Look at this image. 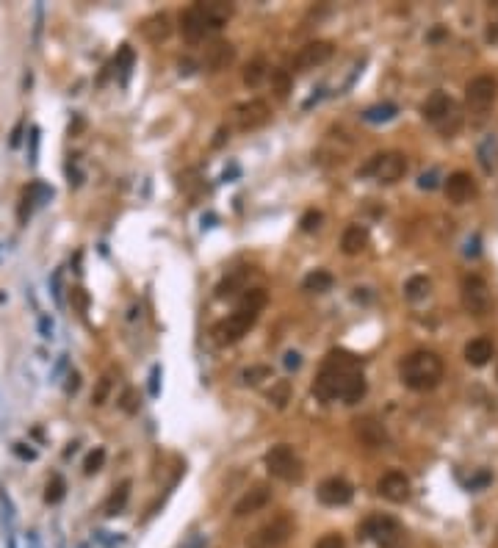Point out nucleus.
Listing matches in <instances>:
<instances>
[{
    "label": "nucleus",
    "mask_w": 498,
    "mask_h": 548,
    "mask_svg": "<svg viewBox=\"0 0 498 548\" xmlns=\"http://www.w3.org/2000/svg\"><path fill=\"white\" fill-rule=\"evenodd\" d=\"M421 114H423V120H426V122L438 125V127H440V133L446 130L448 120H451V122H462V117L457 114L454 100L448 98L446 92H432V95L426 98V102L421 105Z\"/></svg>",
    "instance_id": "9d476101"
},
{
    "label": "nucleus",
    "mask_w": 498,
    "mask_h": 548,
    "mask_svg": "<svg viewBox=\"0 0 498 548\" xmlns=\"http://www.w3.org/2000/svg\"><path fill=\"white\" fill-rule=\"evenodd\" d=\"M363 534L371 537L374 543H379L382 548H401L404 543V529L396 518L391 515H374L363 523Z\"/></svg>",
    "instance_id": "6e6552de"
},
{
    "label": "nucleus",
    "mask_w": 498,
    "mask_h": 548,
    "mask_svg": "<svg viewBox=\"0 0 498 548\" xmlns=\"http://www.w3.org/2000/svg\"><path fill=\"white\" fill-rule=\"evenodd\" d=\"M498 95V80L493 75H476L471 83L465 86V100L471 105V111L476 114H484L493 102H496Z\"/></svg>",
    "instance_id": "9b49d317"
},
{
    "label": "nucleus",
    "mask_w": 498,
    "mask_h": 548,
    "mask_svg": "<svg viewBox=\"0 0 498 548\" xmlns=\"http://www.w3.org/2000/svg\"><path fill=\"white\" fill-rule=\"evenodd\" d=\"M418 186H421V189H435V186H438V169L423 172L421 177H418Z\"/></svg>",
    "instance_id": "ea45409f"
},
{
    "label": "nucleus",
    "mask_w": 498,
    "mask_h": 548,
    "mask_svg": "<svg viewBox=\"0 0 498 548\" xmlns=\"http://www.w3.org/2000/svg\"><path fill=\"white\" fill-rule=\"evenodd\" d=\"M440 379H443V360L429 349L410 352L401 360V382L410 391H432L440 385Z\"/></svg>",
    "instance_id": "7ed1b4c3"
},
{
    "label": "nucleus",
    "mask_w": 498,
    "mask_h": 548,
    "mask_svg": "<svg viewBox=\"0 0 498 548\" xmlns=\"http://www.w3.org/2000/svg\"><path fill=\"white\" fill-rule=\"evenodd\" d=\"M224 136H227V130L222 127V130L216 133V139H213V147H222V144H224Z\"/></svg>",
    "instance_id": "09e8293b"
},
{
    "label": "nucleus",
    "mask_w": 498,
    "mask_h": 548,
    "mask_svg": "<svg viewBox=\"0 0 498 548\" xmlns=\"http://www.w3.org/2000/svg\"><path fill=\"white\" fill-rule=\"evenodd\" d=\"M366 391H369V382L363 376L360 357L341 352V349L329 352L316 382H313L316 399H322V401L344 399V404H357V401H363Z\"/></svg>",
    "instance_id": "f257e3e1"
},
{
    "label": "nucleus",
    "mask_w": 498,
    "mask_h": 548,
    "mask_svg": "<svg viewBox=\"0 0 498 548\" xmlns=\"http://www.w3.org/2000/svg\"><path fill=\"white\" fill-rule=\"evenodd\" d=\"M272 376V369L269 366H252V369H247V372L241 374V379L247 382V385H258L260 379H269Z\"/></svg>",
    "instance_id": "72a5a7b5"
},
{
    "label": "nucleus",
    "mask_w": 498,
    "mask_h": 548,
    "mask_svg": "<svg viewBox=\"0 0 498 548\" xmlns=\"http://www.w3.org/2000/svg\"><path fill=\"white\" fill-rule=\"evenodd\" d=\"M376 493L382 498H388V501H393V504H404V501L410 498V479H407V473L401 471L382 473L379 482H376Z\"/></svg>",
    "instance_id": "4468645a"
},
{
    "label": "nucleus",
    "mask_w": 498,
    "mask_h": 548,
    "mask_svg": "<svg viewBox=\"0 0 498 548\" xmlns=\"http://www.w3.org/2000/svg\"><path fill=\"white\" fill-rule=\"evenodd\" d=\"M230 17H233V6L230 3H197V6L183 11L180 31H183V36L189 42H202L205 36L222 31Z\"/></svg>",
    "instance_id": "f03ea898"
},
{
    "label": "nucleus",
    "mask_w": 498,
    "mask_h": 548,
    "mask_svg": "<svg viewBox=\"0 0 498 548\" xmlns=\"http://www.w3.org/2000/svg\"><path fill=\"white\" fill-rule=\"evenodd\" d=\"M487 482H490V476H487V473H482V476H476V479H471V482H468V490H476V488H484Z\"/></svg>",
    "instance_id": "de8ad7c7"
},
{
    "label": "nucleus",
    "mask_w": 498,
    "mask_h": 548,
    "mask_svg": "<svg viewBox=\"0 0 498 548\" xmlns=\"http://www.w3.org/2000/svg\"><path fill=\"white\" fill-rule=\"evenodd\" d=\"M169 17L166 14H158V17H152V20H147V25H144V36H147L149 42H161V39H166L169 36Z\"/></svg>",
    "instance_id": "c85d7f7f"
},
{
    "label": "nucleus",
    "mask_w": 498,
    "mask_h": 548,
    "mask_svg": "<svg viewBox=\"0 0 498 548\" xmlns=\"http://www.w3.org/2000/svg\"><path fill=\"white\" fill-rule=\"evenodd\" d=\"M354 432H357V438H360V443L369 448H379V446H388V432H385V426L371 418V416H366V418H357L354 421Z\"/></svg>",
    "instance_id": "f3484780"
},
{
    "label": "nucleus",
    "mask_w": 498,
    "mask_h": 548,
    "mask_svg": "<svg viewBox=\"0 0 498 548\" xmlns=\"http://www.w3.org/2000/svg\"><path fill=\"white\" fill-rule=\"evenodd\" d=\"M493 341L490 338H473L468 341V347H465V360L471 363L473 369H482V366H487L490 360H493Z\"/></svg>",
    "instance_id": "aec40b11"
},
{
    "label": "nucleus",
    "mask_w": 498,
    "mask_h": 548,
    "mask_svg": "<svg viewBox=\"0 0 498 548\" xmlns=\"http://www.w3.org/2000/svg\"><path fill=\"white\" fill-rule=\"evenodd\" d=\"M396 114H398V108L393 105V102H379V105H371V108H366L360 117H363L366 122H391Z\"/></svg>",
    "instance_id": "bb28decb"
},
{
    "label": "nucleus",
    "mask_w": 498,
    "mask_h": 548,
    "mask_svg": "<svg viewBox=\"0 0 498 548\" xmlns=\"http://www.w3.org/2000/svg\"><path fill=\"white\" fill-rule=\"evenodd\" d=\"M78 388H80V374L73 372L67 376V394H78Z\"/></svg>",
    "instance_id": "37998d69"
},
{
    "label": "nucleus",
    "mask_w": 498,
    "mask_h": 548,
    "mask_svg": "<svg viewBox=\"0 0 498 548\" xmlns=\"http://www.w3.org/2000/svg\"><path fill=\"white\" fill-rule=\"evenodd\" d=\"M299 366H302V354H299V352H285V369H294V372H297Z\"/></svg>",
    "instance_id": "79ce46f5"
},
{
    "label": "nucleus",
    "mask_w": 498,
    "mask_h": 548,
    "mask_svg": "<svg viewBox=\"0 0 498 548\" xmlns=\"http://www.w3.org/2000/svg\"><path fill=\"white\" fill-rule=\"evenodd\" d=\"M291 534H294V518L282 512L263 526H258L247 537V548H280L291 540Z\"/></svg>",
    "instance_id": "20e7f679"
},
{
    "label": "nucleus",
    "mask_w": 498,
    "mask_h": 548,
    "mask_svg": "<svg viewBox=\"0 0 498 548\" xmlns=\"http://www.w3.org/2000/svg\"><path fill=\"white\" fill-rule=\"evenodd\" d=\"M36 147H39V130H31V164H36Z\"/></svg>",
    "instance_id": "a18cd8bd"
},
{
    "label": "nucleus",
    "mask_w": 498,
    "mask_h": 548,
    "mask_svg": "<svg viewBox=\"0 0 498 548\" xmlns=\"http://www.w3.org/2000/svg\"><path fill=\"white\" fill-rule=\"evenodd\" d=\"M266 302H269V294L263 291V288H247L244 291V297L238 299V307L235 310H241V313H260L263 307H266Z\"/></svg>",
    "instance_id": "4be33fe9"
},
{
    "label": "nucleus",
    "mask_w": 498,
    "mask_h": 548,
    "mask_svg": "<svg viewBox=\"0 0 498 548\" xmlns=\"http://www.w3.org/2000/svg\"><path fill=\"white\" fill-rule=\"evenodd\" d=\"M102 463H105V448H95V451H89V457L83 460V473L86 476H95V473L102 468Z\"/></svg>",
    "instance_id": "473e14b6"
},
{
    "label": "nucleus",
    "mask_w": 498,
    "mask_h": 548,
    "mask_svg": "<svg viewBox=\"0 0 498 548\" xmlns=\"http://www.w3.org/2000/svg\"><path fill=\"white\" fill-rule=\"evenodd\" d=\"M446 197L451 202H457V205H462V202H468L471 197H476V183H473V177L468 172H454L446 177Z\"/></svg>",
    "instance_id": "a211bd4d"
},
{
    "label": "nucleus",
    "mask_w": 498,
    "mask_h": 548,
    "mask_svg": "<svg viewBox=\"0 0 498 548\" xmlns=\"http://www.w3.org/2000/svg\"><path fill=\"white\" fill-rule=\"evenodd\" d=\"M108 394H111V376H100V379H97V388H95V394H92V404H95V407L105 404Z\"/></svg>",
    "instance_id": "f704fd0d"
},
{
    "label": "nucleus",
    "mask_w": 498,
    "mask_h": 548,
    "mask_svg": "<svg viewBox=\"0 0 498 548\" xmlns=\"http://www.w3.org/2000/svg\"><path fill=\"white\" fill-rule=\"evenodd\" d=\"M14 451H17L23 460H36V451H33V448H25V443H14Z\"/></svg>",
    "instance_id": "c03bdc74"
},
{
    "label": "nucleus",
    "mask_w": 498,
    "mask_h": 548,
    "mask_svg": "<svg viewBox=\"0 0 498 548\" xmlns=\"http://www.w3.org/2000/svg\"><path fill=\"white\" fill-rule=\"evenodd\" d=\"M462 307H465L471 316H476V319L487 316L490 307H493L490 285H487L479 274H468V277L462 280Z\"/></svg>",
    "instance_id": "0eeeda50"
},
{
    "label": "nucleus",
    "mask_w": 498,
    "mask_h": 548,
    "mask_svg": "<svg viewBox=\"0 0 498 548\" xmlns=\"http://www.w3.org/2000/svg\"><path fill=\"white\" fill-rule=\"evenodd\" d=\"M335 53V45L327 42V39H319V42H307L304 48H299V53L294 56V73H304V70H316L327 64Z\"/></svg>",
    "instance_id": "f8f14e48"
},
{
    "label": "nucleus",
    "mask_w": 498,
    "mask_h": 548,
    "mask_svg": "<svg viewBox=\"0 0 498 548\" xmlns=\"http://www.w3.org/2000/svg\"><path fill=\"white\" fill-rule=\"evenodd\" d=\"M366 247H369V230L360 224H349L344 230V238H341L344 255H360Z\"/></svg>",
    "instance_id": "412c9836"
},
{
    "label": "nucleus",
    "mask_w": 498,
    "mask_h": 548,
    "mask_svg": "<svg viewBox=\"0 0 498 548\" xmlns=\"http://www.w3.org/2000/svg\"><path fill=\"white\" fill-rule=\"evenodd\" d=\"M64 496H67V482L61 476H53L48 482V490H45V501L48 504H58Z\"/></svg>",
    "instance_id": "2f4dec72"
},
{
    "label": "nucleus",
    "mask_w": 498,
    "mask_h": 548,
    "mask_svg": "<svg viewBox=\"0 0 498 548\" xmlns=\"http://www.w3.org/2000/svg\"><path fill=\"white\" fill-rule=\"evenodd\" d=\"M272 120V108L266 100H249L238 108V127L241 130H258Z\"/></svg>",
    "instance_id": "dca6fc26"
},
{
    "label": "nucleus",
    "mask_w": 498,
    "mask_h": 548,
    "mask_svg": "<svg viewBox=\"0 0 498 548\" xmlns=\"http://www.w3.org/2000/svg\"><path fill=\"white\" fill-rule=\"evenodd\" d=\"M263 463H266V471L272 473L274 479H282V482H302V476H304L302 460L294 454V448L285 446V443L269 448Z\"/></svg>",
    "instance_id": "39448f33"
},
{
    "label": "nucleus",
    "mask_w": 498,
    "mask_h": 548,
    "mask_svg": "<svg viewBox=\"0 0 498 548\" xmlns=\"http://www.w3.org/2000/svg\"><path fill=\"white\" fill-rule=\"evenodd\" d=\"M158 379H161V366H152V374H149V396H158Z\"/></svg>",
    "instance_id": "a19ab883"
},
{
    "label": "nucleus",
    "mask_w": 498,
    "mask_h": 548,
    "mask_svg": "<svg viewBox=\"0 0 498 548\" xmlns=\"http://www.w3.org/2000/svg\"><path fill=\"white\" fill-rule=\"evenodd\" d=\"M272 504V488L269 485H255V488H249L244 496L235 501V518H247V515H255V512H260L263 507H269Z\"/></svg>",
    "instance_id": "2eb2a0df"
},
{
    "label": "nucleus",
    "mask_w": 498,
    "mask_h": 548,
    "mask_svg": "<svg viewBox=\"0 0 498 548\" xmlns=\"http://www.w3.org/2000/svg\"><path fill=\"white\" fill-rule=\"evenodd\" d=\"M133 50H130V45H122V50H120V56H117V70H120V83H127V78H130V70H133Z\"/></svg>",
    "instance_id": "7c9ffc66"
},
{
    "label": "nucleus",
    "mask_w": 498,
    "mask_h": 548,
    "mask_svg": "<svg viewBox=\"0 0 498 548\" xmlns=\"http://www.w3.org/2000/svg\"><path fill=\"white\" fill-rule=\"evenodd\" d=\"M73 302H75V307H78L80 313H86V307H89V297H86V291H83V288H73Z\"/></svg>",
    "instance_id": "58836bf2"
},
{
    "label": "nucleus",
    "mask_w": 498,
    "mask_h": 548,
    "mask_svg": "<svg viewBox=\"0 0 498 548\" xmlns=\"http://www.w3.org/2000/svg\"><path fill=\"white\" fill-rule=\"evenodd\" d=\"M130 479H124V482H120V488H114V493H111V498L105 501V515H120L124 510V504H127V498H130Z\"/></svg>",
    "instance_id": "b1692460"
},
{
    "label": "nucleus",
    "mask_w": 498,
    "mask_h": 548,
    "mask_svg": "<svg viewBox=\"0 0 498 548\" xmlns=\"http://www.w3.org/2000/svg\"><path fill=\"white\" fill-rule=\"evenodd\" d=\"M266 78H269V70H266L263 58H255V61H249L247 67H244V83H247L249 89H258Z\"/></svg>",
    "instance_id": "cd10ccee"
},
{
    "label": "nucleus",
    "mask_w": 498,
    "mask_h": 548,
    "mask_svg": "<svg viewBox=\"0 0 498 548\" xmlns=\"http://www.w3.org/2000/svg\"><path fill=\"white\" fill-rule=\"evenodd\" d=\"M269 78H272V89L277 92V98H288V92H291V73L288 70H272Z\"/></svg>",
    "instance_id": "c756f323"
},
{
    "label": "nucleus",
    "mask_w": 498,
    "mask_h": 548,
    "mask_svg": "<svg viewBox=\"0 0 498 548\" xmlns=\"http://www.w3.org/2000/svg\"><path fill=\"white\" fill-rule=\"evenodd\" d=\"M332 285H335V277L329 272H324V269H316V272H310L302 280V288L310 291V294H324V291H329Z\"/></svg>",
    "instance_id": "5701e85b"
},
{
    "label": "nucleus",
    "mask_w": 498,
    "mask_h": 548,
    "mask_svg": "<svg viewBox=\"0 0 498 548\" xmlns=\"http://www.w3.org/2000/svg\"><path fill=\"white\" fill-rule=\"evenodd\" d=\"M404 172H407V158L396 149L376 152V155H371V161L360 169L363 177H374L376 183H396V180L404 177Z\"/></svg>",
    "instance_id": "423d86ee"
},
{
    "label": "nucleus",
    "mask_w": 498,
    "mask_h": 548,
    "mask_svg": "<svg viewBox=\"0 0 498 548\" xmlns=\"http://www.w3.org/2000/svg\"><path fill=\"white\" fill-rule=\"evenodd\" d=\"M294 396V385H291V379H277L272 385V391H269V401H272L277 410H285L288 407V401Z\"/></svg>",
    "instance_id": "a878e982"
},
{
    "label": "nucleus",
    "mask_w": 498,
    "mask_h": 548,
    "mask_svg": "<svg viewBox=\"0 0 498 548\" xmlns=\"http://www.w3.org/2000/svg\"><path fill=\"white\" fill-rule=\"evenodd\" d=\"M429 291H432V283L423 274H415V277H410L404 283V297L410 299V302H421V299L429 297Z\"/></svg>",
    "instance_id": "393cba45"
},
{
    "label": "nucleus",
    "mask_w": 498,
    "mask_h": 548,
    "mask_svg": "<svg viewBox=\"0 0 498 548\" xmlns=\"http://www.w3.org/2000/svg\"><path fill=\"white\" fill-rule=\"evenodd\" d=\"M39 332H42V338H50V335H53V322H50L48 316L39 319Z\"/></svg>",
    "instance_id": "49530a36"
},
{
    "label": "nucleus",
    "mask_w": 498,
    "mask_h": 548,
    "mask_svg": "<svg viewBox=\"0 0 498 548\" xmlns=\"http://www.w3.org/2000/svg\"><path fill=\"white\" fill-rule=\"evenodd\" d=\"M322 222H324V216H322V211H307L304 216H302V230L304 233H313V230H319L322 227Z\"/></svg>",
    "instance_id": "c9c22d12"
},
{
    "label": "nucleus",
    "mask_w": 498,
    "mask_h": 548,
    "mask_svg": "<svg viewBox=\"0 0 498 548\" xmlns=\"http://www.w3.org/2000/svg\"><path fill=\"white\" fill-rule=\"evenodd\" d=\"M316 496H319L324 507H346L349 501L354 498V488L349 485L346 479H341V476H329V479H324L322 485H319Z\"/></svg>",
    "instance_id": "ddd939ff"
},
{
    "label": "nucleus",
    "mask_w": 498,
    "mask_h": 548,
    "mask_svg": "<svg viewBox=\"0 0 498 548\" xmlns=\"http://www.w3.org/2000/svg\"><path fill=\"white\" fill-rule=\"evenodd\" d=\"M316 548H346V543H344V537H341V534H335V532H329V534H324V537H319V543H316Z\"/></svg>",
    "instance_id": "4c0bfd02"
},
{
    "label": "nucleus",
    "mask_w": 498,
    "mask_h": 548,
    "mask_svg": "<svg viewBox=\"0 0 498 548\" xmlns=\"http://www.w3.org/2000/svg\"><path fill=\"white\" fill-rule=\"evenodd\" d=\"M122 410L127 416H133V413H139V394L133 391V388H127L122 394Z\"/></svg>",
    "instance_id": "e433bc0d"
},
{
    "label": "nucleus",
    "mask_w": 498,
    "mask_h": 548,
    "mask_svg": "<svg viewBox=\"0 0 498 548\" xmlns=\"http://www.w3.org/2000/svg\"><path fill=\"white\" fill-rule=\"evenodd\" d=\"M255 322H258V316H255V313H241V310H235L233 316H227V319L213 324L211 335H213V341H216L219 347H227V344L241 341V338L249 332V327H252Z\"/></svg>",
    "instance_id": "1a4fd4ad"
},
{
    "label": "nucleus",
    "mask_w": 498,
    "mask_h": 548,
    "mask_svg": "<svg viewBox=\"0 0 498 548\" xmlns=\"http://www.w3.org/2000/svg\"><path fill=\"white\" fill-rule=\"evenodd\" d=\"M233 61H235V48H233L230 42H216V45L208 48L205 67H208L211 73H222V70H227Z\"/></svg>",
    "instance_id": "6ab92c4d"
}]
</instances>
